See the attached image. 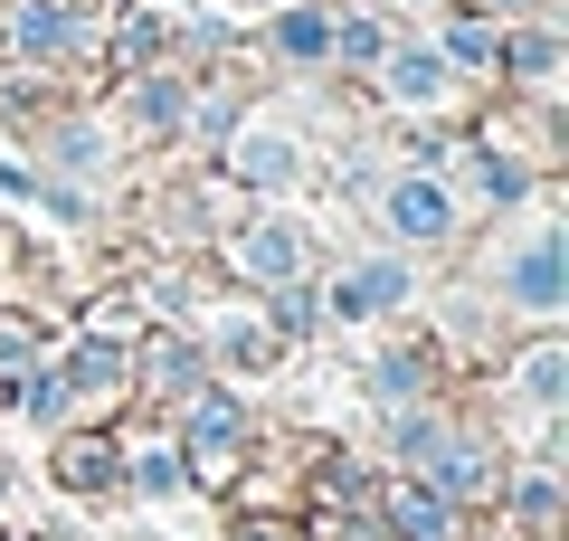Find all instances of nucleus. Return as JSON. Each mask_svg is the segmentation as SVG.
<instances>
[{
	"label": "nucleus",
	"mask_w": 569,
	"mask_h": 541,
	"mask_svg": "<svg viewBox=\"0 0 569 541\" xmlns=\"http://www.w3.org/2000/svg\"><path fill=\"white\" fill-rule=\"evenodd\" d=\"M485 295L512 304L531 333H550V323H560V304H569V228H560V219L503 228V238H493V257H485Z\"/></svg>",
	"instance_id": "nucleus-1"
},
{
	"label": "nucleus",
	"mask_w": 569,
	"mask_h": 541,
	"mask_svg": "<svg viewBox=\"0 0 569 541\" xmlns=\"http://www.w3.org/2000/svg\"><path fill=\"white\" fill-rule=\"evenodd\" d=\"M0 67L20 77H77L96 67V20L86 10H58V0H0Z\"/></svg>",
	"instance_id": "nucleus-2"
},
{
	"label": "nucleus",
	"mask_w": 569,
	"mask_h": 541,
	"mask_svg": "<svg viewBox=\"0 0 569 541\" xmlns=\"http://www.w3.org/2000/svg\"><path fill=\"white\" fill-rule=\"evenodd\" d=\"M219 257H228V276H238L247 295L295 285V276H313V219H305V209H284V200H257V209L219 238Z\"/></svg>",
	"instance_id": "nucleus-3"
},
{
	"label": "nucleus",
	"mask_w": 569,
	"mask_h": 541,
	"mask_svg": "<svg viewBox=\"0 0 569 541\" xmlns=\"http://www.w3.org/2000/svg\"><path fill=\"white\" fill-rule=\"evenodd\" d=\"M171 419H181V465L200 484H228L247 456H257V409H247L238 390H219V381H200Z\"/></svg>",
	"instance_id": "nucleus-4"
},
{
	"label": "nucleus",
	"mask_w": 569,
	"mask_h": 541,
	"mask_svg": "<svg viewBox=\"0 0 569 541\" xmlns=\"http://www.w3.org/2000/svg\"><path fill=\"white\" fill-rule=\"evenodd\" d=\"M219 161H228L238 190H257V200H284V190L313 180V153H305V134H295L284 115H238L219 134Z\"/></svg>",
	"instance_id": "nucleus-5"
},
{
	"label": "nucleus",
	"mask_w": 569,
	"mask_h": 541,
	"mask_svg": "<svg viewBox=\"0 0 569 541\" xmlns=\"http://www.w3.org/2000/svg\"><path fill=\"white\" fill-rule=\"evenodd\" d=\"M370 209H380V228L399 247H456V228H466V200H456L447 171H380L370 180Z\"/></svg>",
	"instance_id": "nucleus-6"
},
{
	"label": "nucleus",
	"mask_w": 569,
	"mask_h": 541,
	"mask_svg": "<svg viewBox=\"0 0 569 541\" xmlns=\"http://www.w3.org/2000/svg\"><path fill=\"white\" fill-rule=\"evenodd\" d=\"M408 295H418L408 247H389V257H351L342 276L323 285V323H380V314H399Z\"/></svg>",
	"instance_id": "nucleus-7"
},
{
	"label": "nucleus",
	"mask_w": 569,
	"mask_h": 541,
	"mask_svg": "<svg viewBox=\"0 0 569 541\" xmlns=\"http://www.w3.org/2000/svg\"><path fill=\"white\" fill-rule=\"evenodd\" d=\"M200 381H209V352L181 333V323H152V333H133V390H142L152 409H181Z\"/></svg>",
	"instance_id": "nucleus-8"
},
{
	"label": "nucleus",
	"mask_w": 569,
	"mask_h": 541,
	"mask_svg": "<svg viewBox=\"0 0 569 541\" xmlns=\"http://www.w3.org/2000/svg\"><path fill=\"white\" fill-rule=\"evenodd\" d=\"M370 86H380L399 115H447V105H456V67L437 58L427 39H389L380 67H370Z\"/></svg>",
	"instance_id": "nucleus-9"
},
{
	"label": "nucleus",
	"mask_w": 569,
	"mask_h": 541,
	"mask_svg": "<svg viewBox=\"0 0 569 541\" xmlns=\"http://www.w3.org/2000/svg\"><path fill=\"white\" fill-rule=\"evenodd\" d=\"M560 400H569V352L550 333H531L522 352H512V371H503V409H512V419H531V427H541V446H550Z\"/></svg>",
	"instance_id": "nucleus-10"
},
{
	"label": "nucleus",
	"mask_w": 569,
	"mask_h": 541,
	"mask_svg": "<svg viewBox=\"0 0 569 541\" xmlns=\"http://www.w3.org/2000/svg\"><path fill=\"white\" fill-rule=\"evenodd\" d=\"M200 352L247 381V371H276V361H284V333L266 323V304L247 295V304H219V314H209V342H200Z\"/></svg>",
	"instance_id": "nucleus-11"
},
{
	"label": "nucleus",
	"mask_w": 569,
	"mask_h": 541,
	"mask_svg": "<svg viewBox=\"0 0 569 541\" xmlns=\"http://www.w3.org/2000/svg\"><path fill=\"white\" fill-rule=\"evenodd\" d=\"M427 48H437L456 77H493V58H503V20H493L485 0H456L447 20H437V39H427Z\"/></svg>",
	"instance_id": "nucleus-12"
},
{
	"label": "nucleus",
	"mask_w": 569,
	"mask_h": 541,
	"mask_svg": "<svg viewBox=\"0 0 569 541\" xmlns=\"http://www.w3.org/2000/svg\"><path fill=\"white\" fill-rule=\"evenodd\" d=\"M266 58L276 67H323L332 58V10L323 0H276L266 10Z\"/></svg>",
	"instance_id": "nucleus-13"
},
{
	"label": "nucleus",
	"mask_w": 569,
	"mask_h": 541,
	"mask_svg": "<svg viewBox=\"0 0 569 541\" xmlns=\"http://www.w3.org/2000/svg\"><path fill=\"white\" fill-rule=\"evenodd\" d=\"M58 484H67V494H114V484H123V446L114 437H104V427H58Z\"/></svg>",
	"instance_id": "nucleus-14"
},
{
	"label": "nucleus",
	"mask_w": 569,
	"mask_h": 541,
	"mask_svg": "<svg viewBox=\"0 0 569 541\" xmlns=\"http://www.w3.org/2000/svg\"><path fill=\"white\" fill-rule=\"evenodd\" d=\"M370 400H380V409H408V400H437V361H427L418 342H389V352L370 361Z\"/></svg>",
	"instance_id": "nucleus-15"
},
{
	"label": "nucleus",
	"mask_w": 569,
	"mask_h": 541,
	"mask_svg": "<svg viewBox=\"0 0 569 541\" xmlns=\"http://www.w3.org/2000/svg\"><path fill=\"white\" fill-rule=\"evenodd\" d=\"M389 39H399V29H389L380 10H332V58H323V67H351V77H370Z\"/></svg>",
	"instance_id": "nucleus-16"
},
{
	"label": "nucleus",
	"mask_w": 569,
	"mask_h": 541,
	"mask_svg": "<svg viewBox=\"0 0 569 541\" xmlns=\"http://www.w3.org/2000/svg\"><path fill=\"white\" fill-rule=\"evenodd\" d=\"M123 484H133V494H181V484H190L181 437H142V446H123Z\"/></svg>",
	"instance_id": "nucleus-17"
},
{
	"label": "nucleus",
	"mask_w": 569,
	"mask_h": 541,
	"mask_svg": "<svg viewBox=\"0 0 569 541\" xmlns=\"http://www.w3.org/2000/svg\"><path fill=\"white\" fill-rule=\"evenodd\" d=\"M238 541H305V532H295V522H257V513H247V522H238Z\"/></svg>",
	"instance_id": "nucleus-18"
},
{
	"label": "nucleus",
	"mask_w": 569,
	"mask_h": 541,
	"mask_svg": "<svg viewBox=\"0 0 569 541\" xmlns=\"http://www.w3.org/2000/svg\"><path fill=\"white\" fill-rule=\"evenodd\" d=\"M485 10H493V20H541L550 0H485Z\"/></svg>",
	"instance_id": "nucleus-19"
},
{
	"label": "nucleus",
	"mask_w": 569,
	"mask_h": 541,
	"mask_svg": "<svg viewBox=\"0 0 569 541\" xmlns=\"http://www.w3.org/2000/svg\"><path fill=\"white\" fill-rule=\"evenodd\" d=\"M58 10H86V20H104V10H114V0H58Z\"/></svg>",
	"instance_id": "nucleus-20"
},
{
	"label": "nucleus",
	"mask_w": 569,
	"mask_h": 541,
	"mask_svg": "<svg viewBox=\"0 0 569 541\" xmlns=\"http://www.w3.org/2000/svg\"><path fill=\"white\" fill-rule=\"evenodd\" d=\"M171 10H200V0H171Z\"/></svg>",
	"instance_id": "nucleus-21"
},
{
	"label": "nucleus",
	"mask_w": 569,
	"mask_h": 541,
	"mask_svg": "<svg viewBox=\"0 0 569 541\" xmlns=\"http://www.w3.org/2000/svg\"><path fill=\"white\" fill-rule=\"evenodd\" d=\"M257 10H276V0H257Z\"/></svg>",
	"instance_id": "nucleus-22"
}]
</instances>
